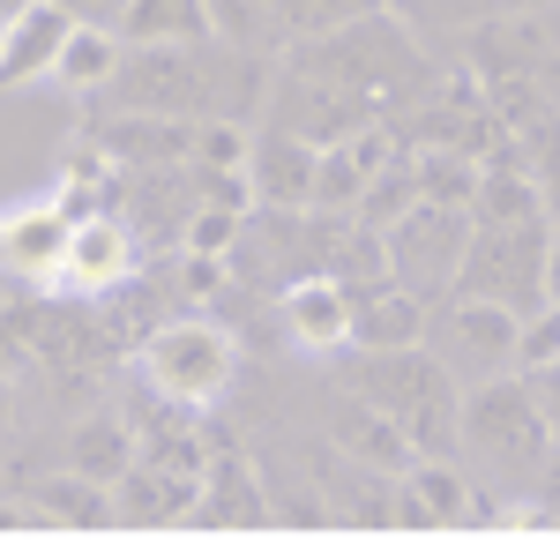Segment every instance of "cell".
<instances>
[{"mask_svg": "<svg viewBox=\"0 0 560 560\" xmlns=\"http://www.w3.org/2000/svg\"><path fill=\"white\" fill-rule=\"evenodd\" d=\"M292 68H306V75H322V83L351 90V97H366L374 120L404 113L411 97H427V90H433V60L419 52L411 23L388 15V8L351 15V23H337L329 38H300V45H292Z\"/></svg>", "mask_w": 560, "mask_h": 560, "instance_id": "1", "label": "cell"}, {"mask_svg": "<svg viewBox=\"0 0 560 560\" xmlns=\"http://www.w3.org/2000/svg\"><path fill=\"white\" fill-rule=\"evenodd\" d=\"M345 359V382L382 404L396 427L411 433L419 456H456V404H464V382L433 359L427 345H388V351H337Z\"/></svg>", "mask_w": 560, "mask_h": 560, "instance_id": "2", "label": "cell"}, {"mask_svg": "<svg viewBox=\"0 0 560 560\" xmlns=\"http://www.w3.org/2000/svg\"><path fill=\"white\" fill-rule=\"evenodd\" d=\"M546 448H553V427H546V411H538V396H530V382L516 366L464 388V404H456V456H478L486 478H501L509 493H530L538 471H546Z\"/></svg>", "mask_w": 560, "mask_h": 560, "instance_id": "3", "label": "cell"}, {"mask_svg": "<svg viewBox=\"0 0 560 560\" xmlns=\"http://www.w3.org/2000/svg\"><path fill=\"white\" fill-rule=\"evenodd\" d=\"M135 374L158 396H179L195 411H217L232 382H240V337L210 322V314H165L142 345H135Z\"/></svg>", "mask_w": 560, "mask_h": 560, "instance_id": "4", "label": "cell"}, {"mask_svg": "<svg viewBox=\"0 0 560 560\" xmlns=\"http://www.w3.org/2000/svg\"><path fill=\"white\" fill-rule=\"evenodd\" d=\"M546 240H553L546 217H523V224H471L448 292L493 300V306H509V314H538V306H546Z\"/></svg>", "mask_w": 560, "mask_h": 560, "instance_id": "5", "label": "cell"}, {"mask_svg": "<svg viewBox=\"0 0 560 560\" xmlns=\"http://www.w3.org/2000/svg\"><path fill=\"white\" fill-rule=\"evenodd\" d=\"M516 329H523V314H509V306L471 300V292H441V300L427 306V337H419V345L471 388V382H486V374H509V366H516Z\"/></svg>", "mask_w": 560, "mask_h": 560, "instance_id": "6", "label": "cell"}, {"mask_svg": "<svg viewBox=\"0 0 560 560\" xmlns=\"http://www.w3.org/2000/svg\"><path fill=\"white\" fill-rule=\"evenodd\" d=\"M464 240H471V210H448V202H411L382 232L388 247V277L419 300H441L456 284V261H464Z\"/></svg>", "mask_w": 560, "mask_h": 560, "instance_id": "7", "label": "cell"}, {"mask_svg": "<svg viewBox=\"0 0 560 560\" xmlns=\"http://www.w3.org/2000/svg\"><path fill=\"white\" fill-rule=\"evenodd\" d=\"M142 269H150V247H142V232H135L128 217L120 210H83L75 232H68V255H60L52 292H68V300H105V292H120Z\"/></svg>", "mask_w": 560, "mask_h": 560, "instance_id": "8", "label": "cell"}, {"mask_svg": "<svg viewBox=\"0 0 560 560\" xmlns=\"http://www.w3.org/2000/svg\"><path fill=\"white\" fill-rule=\"evenodd\" d=\"M68 232H75V210L60 195H31V202L0 210V277H15L23 292H52Z\"/></svg>", "mask_w": 560, "mask_h": 560, "instance_id": "9", "label": "cell"}, {"mask_svg": "<svg viewBox=\"0 0 560 560\" xmlns=\"http://www.w3.org/2000/svg\"><path fill=\"white\" fill-rule=\"evenodd\" d=\"M277 322H284V345L306 351V359H337L351 345V284L337 277H292L284 300H277Z\"/></svg>", "mask_w": 560, "mask_h": 560, "instance_id": "10", "label": "cell"}, {"mask_svg": "<svg viewBox=\"0 0 560 560\" xmlns=\"http://www.w3.org/2000/svg\"><path fill=\"white\" fill-rule=\"evenodd\" d=\"M329 448L337 456H351V464H366V471H388V478H404L411 464H419V448H411V433L388 419L382 404H366L359 388H345L337 404H329Z\"/></svg>", "mask_w": 560, "mask_h": 560, "instance_id": "11", "label": "cell"}, {"mask_svg": "<svg viewBox=\"0 0 560 560\" xmlns=\"http://www.w3.org/2000/svg\"><path fill=\"white\" fill-rule=\"evenodd\" d=\"M187 523H269V486H261L255 456L240 441L210 433V464H202V486H195Z\"/></svg>", "mask_w": 560, "mask_h": 560, "instance_id": "12", "label": "cell"}, {"mask_svg": "<svg viewBox=\"0 0 560 560\" xmlns=\"http://www.w3.org/2000/svg\"><path fill=\"white\" fill-rule=\"evenodd\" d=\"M464 68L478 83H501V75H546L553 68V45L530 23V8H509V15H478L471 45H464Z\"/></svg>", "mask_w": 560, "mask_h": 560, "instance_id": "13", "label": "cell"}, {"mask_svg": "<svg viewBox=\"0 0 560 560\" xmlns=\"http://www.w3.org/2000/svg\"><path fill=\"white\" fill-rule=\"evenodd\" d=\"M314 165L322 150L306 135L261 128L255 150H247V187H255V210H306L314 202Z\"/></svg>", "mask_w": 560, "mask_h": 560, "instance_id": "14", "label": "cell"}, {"mask_svg": "<svg viewBox=\"0 0 560 560\" xmlns=\"http://www.w3.org/2000/svg\"><path fill=\"white\" fill-rule=\"evenodd\" d=\"M68 31H75V15H68L60 0H31V8L8 23V38H0V90H23V83H38V75H52Z\"/></svg>", "mask_w": 560, "mask_h": 560, "instance_id": "15", "label": "cell"}, {"mask_svg": "<svg viewBox=\"0 0 560 560\" xmlns=\"http://www.w3.org/2000/svg\"><path fill=\"white\" fill-rule=\"evenodd\" d=\"M427 306L419 292H404L396 277L382 284H366V292H351V345L345 351H388V345H419L427 337Z\"/></svg>", "mask_w": 560, "mask_h": 560, "instance_id": "16", "label": "cell"}, {"mask_svg": "<svg viewBox=\"0 0 560 560\" xmlns=\"http://www.w3.org/2000/svg\"><path fill=\"white\" fill-rule=\"evenodd\" d=\"M314 478H322V509L345 523H396V478L388 471H366V464H351L337 448H322L314 456Z\"/></svg>", "mask_w": 560, "mask_h": 560, "instance_id": "17", "label": "cell"}, {"mask_svg": "<svg viewBox=\"0 0 560 560\" xmlns=\"http://www.w3.org/2000/svg\"><path fill=\"white\" fill-rule=\"evenodd\" d=\"M113 31H120V45H202V38H217L210 0H120Z\"/></svg>", "mask_w": 560, "mask_h": 560, "instance_id": "18", "label": "cell"}, {"mask_svg": "<svg viewBox=\"0 0 560 560\" xmlns=\"http://www.w3.org/2000/svg\"><path fill=\"white\" fill-rule=\"evenodd\" d=\"M128 464H135V427H128V411L97 404V411H83V419L68 427V471H83V478H97V486H113Z\"/></svg>", "mask_w": 560, "mask_h": 560, "instance_id": "19", "label": "cell"}, {"mask_svg": "<svg viewBox=\"0 0 560 560\" xmlns=\"http://www.w3.org/2000/svg\"><path fill=\"white\" fill-rule=\"evenodd\" d=\"M187 509H195V486L158 471V464H142V456L113 478V516L120 523H187Z\"/></svg>", "mask_w": 560, "mask_h": 560, "instance_id": "20", "label": "cell"}, {"mask_svg": "<svg viewBox=\"0 0 560 560\" xmlns=\"http://www.w3.org/2000/svg\"><path fill=\"white\" fill-rule=\"evenodd\" d=\"M113 68H120V31L75 15V31L60 38V60H52V83L75 90V97H97V90L113 83Z\"/></svg>", "mask_w": 560, "mask_h": 560, "instance_id": "21", "label": "cell"}, {"mask_svg": "<svg viewBox=\"0 0 560 560\" xmlns=\"http://www.w3.org/2000/svg\"><path fill=\"white\" fill-rule=\"evenodd\" d=\"M31 509H38L45 523H68V530H97V523H120L113 516V486H97V478H83V471H60L52 478H38L31 486Z\"/></svg>", "mask_w": 560, "mask_h": 560, "instance_id": "22", "label": "cell"}, {"mask_svg": "<svg viewBox=\"0 0 560 560\" xmlns=\"http://www.w3.org/2000/svg\"><path fill=\"white\" fill-rule=\"evenodd\" d=\"M523 217H546L538 173H530V165H478L471 224H523Z\"/></svg>", "mask_w": 560, "mask_h": 560, "instance_id": "23", "label": "cell"}, {"mask_svg": "<svg viewBox=\"0 0 560 560\" xmlns=\"http://www.w3.org/2000/svg\"><path fill=\"white\" fill-rule=\"evenodd\" d=\"M411 179H419V202L471 210V195H478V158H464V150H411Z\"/></svg>", "mask_w": 560, "mask_h": 560, "instance_id": "24", "label": "cell"}, {"mask_svg": "<svg viewBox=\"0 0 560 560\" xmlns=\"http://www.w3.org/2000/svg\"><path fill=\"white\" fill-rule=\"evenodd\" d=\"M411 202H419V179H411V150H396V158H388L382 173H374L366 187H359L351 217H359V224H374V232H388V224H396V217L411 210Z\"/></svg>", "mask_w": 560, "mask_h": 560, "instance_id": "25", "label": "cell"}, {"mask_svg": "<svg viewBox=\"0 0 560 560\" xmlns=\"http://www.w3.org/2000/svg\"><path fill=\"white\" fill-rule=\"evenodd\" d=\"M366 8H382V0H269V31H277L284 45H300V38H329L337 23L366 15Z\"/></svg>", "mask_w": 560, "mask_h": 560, "instance_id": "26", "label": "cell"}, {"mask_svg": "<svg viewBox=\"0 0 560 560\" xmlns=\"http://www.w3.org/2000/svg\"><path fill=\"white\" fill-rule=\"evenodd\" d=\"M247 150H255V128L247 120H195V173H232V165H247Z\"/></svg>", "mask_w": 560, "mask_h": 560, "instance_id": "27", "label": "cell"}, {"mask_svg": "<svg viewBox=\"0 0 560 560\" xmlns=\"http://www.w3.org/2000/svg\"><path fill=\"white\" fill-rule=\"evenodd\" d=\"M240 224H247V210H224V202H202V195H195V210L179 224V247H187V255H232Z\"/></svg>", "mask_w": 560, "mask_h": 560, "instance_id": "28", "label": "cell"}, {"mask_svg": "<svg viewBox=\"0 0 560 560\" xmlns=\"http://www.w3.org/2000/svg\"><path fill=\"white\" fill-rule=\"evenodd\" d=\"M173 292H179L187 306L224 300V292H232V269H224V255H187V247H179V255H173Z\"/></svg>", "mask_w": 560, "mask_h": 560, "instance_id": "29", "label": "cell"}, {"mask_svg": "<svg viewBox=\"0 0 560 560\" xmlns=\"http://www.w3.org/2000/svg\"><path fill=\"white\" fill-rule=\"evenodd\" d=\"M210 23L224 45H255V52L277 38L269 31V0H210Z\"/></svg>", "mask_w": 560, "mask_h": 560, "instance_id": "30", "label": "cell"}, {"mask_svg": "<svg viewBox=\"0 0 560 560\" xmlns=\"http://www.w3.org/2000/svg\"><path fill=\"white\" fill-rule=\"evenodd\" d=\"M553 359H560V306L546 300L538 314H523V329H516V374L553 366Z\"/></svg>", "mask_w": 560, "mask_h": 560, "instance_id": "31", "label": "cell"}, {"mask_svg": "<svg viewBox=\"0 0 560 560\" xmlns=\"http://www.w3.org/2000/svg\"><path fill=\"white\" fill-rule=\"evenodd\" d=\"M523 382H530V396H538V411H546V427L560 433V359H553V366H530Z\"/></svg>", "mask_w": 560, "mask_h": 560, "instance_id": "32", "label": "cell"}, {"mask_svg": "<svg viewBox=\"0 0 560 560\" xmlns=\"http://www.w3.org/2000/svg\"><path fill=\"white\" fill-rule=\"evenodd\" d=\"M530 173H538V202H546V224H560V150H553V158H538Z\"/></svg>", "mask_w": 560, "mask_h": 560, "instance_id": "33", "label": "cell"}, {"mask_svg": "<svg viewBox=\"0 0 560 560\" xmlns=\"http://www.w3.org/2000/svg\"><path fill=\"white\" fill-rule=\"evenodd\" d=\"M546 300L560 306V224H553V240H546Z\"/></svg>", "mask_w": 560, "mask_h": 560, "instance_id": "34", "label": "cell"}, {"mask_svg": "<svg viewBox=\"0 0 560 560\" xmlns=\"http://www.w3.org/2000/svg\"><path fill=\"white\" fill-rule=\"evenodd\" d=\"M15 433V388H8V374H0V441Z\"/></svg>", "mask_w": 560, "mask_h": 560, "instance_id": "35", "label": "cell"}, {"mask_svg": "<svg viewBox=\"0 0 560 560\" xmlns=\"http://www.w3.org/2000/svg\"><path fill=\"white\" fill-rule=\"evenodd\" d=\"M23 8H31V0H0V38H8V23H15Z\"/></svg>", "mask_w": 560, "mask_h": 560, "instance_id": "36", "label": "cell"}, {"mask_svg": "<svg viewBox=\"0 0 560 560\" xmlns=\"http://www.w3.org/2000/svg\"><path fill=\"white\" fill-rule=\"evenodd\" d=\"M60 8H68V15H90V23H97V0H60Z\"/></svg>", "mask_w": 560, "mask_h": 560, "instance_id": "37", "label": "cell"}, {"mask_svg": "<svg viewBox=\"0 0 560 560\" xmlns=\"http://www.w3.org/2000/svg\"><path fill=\"white\" fill-rule=\"evenodd\" d=\"M113 15H120V0H97V23H113Z\"/></svg>", "mask_w": 560, "mask_h": 560, "instance_id": "38", "label": "cell"}, {"mask_svg": "<svg viewBox=\"0 0 560 560\" xmlns=\"http://www.w3.org/2000/svg\"><path fill=\"white\" fill-rule=\"evenodd\" d=\"M501 8H546V0H501Z\"/></svg>", "mask_w": 560, "mask_h": 560, "instance_id": "39", "label": "cell"}]
</instances>
